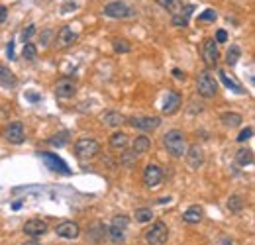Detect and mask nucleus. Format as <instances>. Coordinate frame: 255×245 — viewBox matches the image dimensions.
Returning <instances> with one entry per match:
<instances>
[{
    "label": "nucleus",
    "instance_id": "a211bd4d",
    "mask_svg": "<svg viewBox=\"0 0 255 245\" xmlns=\"http://www.w3.org/2000/svg\"><path fill=\"white\" fill-rule=\"evenodd\" d=\"M183 220H185L187 224H198V222L202 220V208L198 204L189 206V208L185 210V214H183Z\"/></svg>",
    "mask_w": 255,
    "mask_h": 245
},
{
    "label": "nucleus",
    "instance_id": "39448f33",
    "mask_svg": "<svg viewBox=\"0 0 255 245\" xmlns=\"http://www.w3.org/2000/svg\"><path fill=\"white\" fill-rule=\"evenodd\" d=\"M196 92L202 98H212L218 92V82L210 73H200V77L196 79Z\"/></svg>",
    "mask_w": 255,
    "mask_h": 245
},
{
    "label": "nucleus",
    "instance_id": "f704fd0d",
    "mask_svg": "<svg viewBox=\"0 0 255 245\" xmlns=\"http://www.w3.org/2000/svg\"><path fill=\"white\" fill-rule=\"evenodd\" d=\"M49 143H51V145H57V147L65 145V143H67V133H59L57 137H51V139H49Z\"/></svg>",
    "mask_w": 255,
    "mask_h": 245
},
{
    "label": "nucleus",
    "instance_id": "6ab92c4d",
    "mask_svg": "<svg viewBox=\"0 0 255 245\" xmlns=\"http://www.w3.org/2000/svg\"><path fill=\"white\" fill-rule=\"evenodd\" d=\"M0 86L2 88H14L16 86V75L6 65H0Z\"/></svg>",
    "mask_w": 255,
    "mask_h": 245
},
{
    "label": "nucleus",
    "instance_id": "58836bf2",
    "mask_svg": "<svg viewBox=\"0 0 255 245\" xmlns=\"http://www.w3.org/2000/svg\"><path fill=\"white\" fill-rule=\"evenodd\" d=\"M216 43H224V41H228V34H226V30H218L216 32Z\"/></svg>",
    "mask_w": 255,
    "mask_h": 245
},
{
    "label": "nucleus",
    "instance_id": "5701e85b",
    "mask_svg": "<svg viewBox=\"0 0 255 245\" xmlns=\"http://www.w3.org/2000/svg\"><path fill=\"white\" fill-rule=\"evenodd\" d=\"M192 10H194V6H187V8H185V14H183V12H181V14H175V16H173V26H177V28L189 26V16L192 14Z\"/></svg>",
    "mask_w": 255,
    "mask_h": 245
},
{
    "label": "nucleus",
    "instance_id": "72a5a7b5",
    "mask_svg": "<svg viewBox=\"0 0 255 245\" xmlns=\"http://www.w3.org/2000/svg\"><path fill=\"white\" fill-rule=\"evenodd\" d=\"M106 234H108L114 242H124V232H120V230H116V228H108Z\"/></svg>",
    "mask_w": 255,
    "mask_h": 245
},
{
    "label": "nucleus",
    "instance_id": "423d86ee",
    "mask_svg": "<svg viewBox=\"0 0 255 245\" xmlns=\"http://www.w3.org/2000/svg\"><path fill=\"white\" fill-rule=\"evenodd\" d=\"M2 135H4V139H6V141H10V143H14V145H20V143H24V139H26V131H24V125H22L20 122L8 123V125L2 129Z\"/></svg>",
    "mask_w": 255,
    "mask_h": 245
},
{
    "label": "nucleus",
    "instance_id": "c03bdc74",
    "mask_svg": "<svg viewBox=\"0 0 255 245\" xmlns=\"http://www.w3.org/2000/svg\"><path fill=\"white\" fill-rule=\"evenodd\" d=\"M75 8H77L75 4H65V6H63V12H71V10H75Z\"/></svg>",
    "mask_w": 255,
    "mask_h": 245
},
{
    "label": "nucleus",
    "instance_id": "f03ea898",
    "mask_svg": "<svg viewBox=\"0 0 255 245\" xmlns=\"http://www.w3.org/2000/svg\"><path fill=\"white\" fill-rule=\"evenodd\" d=\"M102 14L108 16V18L124 20V18H133V16H135V10H133L129 4H126L124 0H112V2L104 4Z\"/></svg>",
    "mask_w": 255,
    "mask_h": 245
},
{
    "label": "nucleus",
    "instance_id": "7ed1b4c3",
    "mask_svg": "<svg viewBox=\"0 0 255 245\" xmlns=\"http://www.w3.org/2000/svg\"><path fill=\"white\" fill-rule=\"evenodd\" d=\"M100 151V143L92 137H83L75 143V155L81 159V161H88L92 157H96Z\"/></svg>",
    "mask_w": 255,
    "mask_h": 245
},
{
    "label": "nucleus",
    "instance_id": "bb28decb",
    "mask_svg": "<svg viewBox=\"0 0 255 245\" xmlns=\"http://www.w3.org/2000/svg\"><path fill=\"white\" fill-rule=\"evenodd\" d=\"M133 216H135V222H139V224H147V222L153 220L151 208H137V210L133 212Z\"/></svg>",
    "mask_w": 255,
    "mask_h": 245
},
{
    "label": "nucleus",
    "instance_id": "de8ad7c7",
    "mask_svg": "<svg viewBox=\"0 0 255 245\" xmlns=\"http://www.w3.org/2000/svg\"><path fill=\"white\" fill-rule=\"evenodd\" d=\"M222 245H234V242H232V240H224V242H222Z\"/></svg>",
    "mask_w": 255,
    "mask_h": 245
},
{
    "label": "nucleus",
    "instance_id": "f3484780",
    "mask_svg": "<svg viewBox=\"0 0 255 245\" xmlns=\"http://www.w3.org/2000/svg\"><path fill=\"white\" fill-rule=\"evenodd\" d=\"M151 149V139L147 137V135H137L135 139H133V143H131V151L135 153V155H143V153H147Z\"/></svg>",
    "mask_w": 255,
    "mask_h": 245
},
{
    "label": "nucleus",
    "instance_id": "dca6fc26",
    "mask_svg": "<svg viewBox=\"0 0 255 245\" xmlns=\"http://www.w3.org/2000/svg\"><path fill=\"white\" fill-rule=\"evenodd\" d=\"M43 159H45V163L49 169H53V171H59V173H63V175H69V169H67V165L65 161H61L55 153H43Z\"/></svg>",
    "mask_w": 255,
    "mask_h": 245
},
{
    "label": "nucleus",
    "instance_id": "ddd939ff",
    "mask_svg": "<svg viewBox=\"0 0 255 245\" xmlns=\"http://www.w3.org/2000/svg\"><path fill=\"white\" fill-rule=\"evenodd\" d=\"M75 41H77V34H75L69 26H63V28L57 32V36H55V47L65 49V47H71Z\"/></svg>",
    "mask_w": 255,
    "mask_h": 245
},
{
    "label": "nucleus",
    "instance_id": "20e7f679",
    "mask_svg": "<svg viewBox=\"0 0 255 245\" xmlns=\"http://www.w3.org/2000/svg\"><path fill=\"white\" fill-rule=\"evenodd\" d=\"M169 240V228L165 222H153L149 230H145L147 245H163Z\"/></svg>",
    "mask_w": 255,
    "mask_h": 245
},
{
    "label": "nucleus",
    "instance_id": "412c9836",
    "mask_svg": "<svg viewBox=\"0 0 255 245\" xmlns=\"http://www.w3.org/2000/svg\"><path fill=\"white\" fill-rule=\"evenodd\" d=\"M110 147L112 149H120V151H124L128 147V135L124 131H114L112 135H110Z\"/></svg>",
    "mask_w": 255,
    "mask_h": 245
},
{
    "label": "nucleus",
    "instance_id": "7c9ffc66",
    "mask_svg": "<svg viewBox=\"0 0 255 245\" xmlns=\"http://www.w3.org/2000/svg\"><path fill=\"white\" fill-rule=\"evenodd\" d=\"M220 81L224 82V84H226L228 88H232V90H236L238 94H244V90H242V88H240V86H238V84H236V82H234V81H230V79L226 77V73H222V71H220Z\"/></svg>",
    "mask_w": 255,
    "mask_h": 245
},
{
    "label": "nucleus",
    "instance_id": "2f4dec72",
    "mask_svg": "<svg viewBox=\"0 0 255 245\" xmlns=\"http://www.w3.org/2000/svg\"><path fill=\"white\" fill-rule=\"evenodd\" d=\"M218 18V14H216V10L212 8H208V10H204L200 16H198V22H214Z\"/></svg>",
    "mask_w": 255,
    "mask_h": 245
},
{
    "label": "nucleus",
    "instance_id": "f257e3e1",
    "mask_svg": "<svg viewBox=\"0 0 255 245\" xmlns=\"http://www.w3.org/2000/svg\"><path fill=\"white\" fill-rule=\"evenodd\" d=\"M163 145L167 149V153L173 157H185L187 153V135L183 129H169L163 135Z\"/></svg>",
    "mask_w": 255,
    "mask_h": 245
},
{
    "label": "nucleus",
    "instance_id": "4be33fe9",
    "mask_svg": "<svg viewBox=\"0 0 255 245\" xmlns=\"http://www.w3.org/2000/svg\"><path fill=\"white\" fill-rule=\"evenodd\" d=\"M220 120H222V123L226 127H238V125H242V122H244V116L238 114V112H226V114L220 116Z\"/></svg>",
    "mask_w": 255,
    "mask_h": 245
},
{
    "label": "nucleus",
    "instance_id": "4c0bfd02",
    "mask_svg": "<svg viewBox=\"0 0 255 245\" xmlns=\"http://www.w3.org/2000/svg\"><path fill=\"white\" fill-rule=\"evenodd\" d=\"M157 4L163 6V8H167V10H173L179 4V0H157Z\"/></svg>",
    "mask_w": 255,
    "mask_h": 245
},
{
    "label": "nucleus",
    "instance_id": "f8f14e48",
    "mask_svg": "<svg viewBox=\"0 0 255 245\" xmlns=\"http://www.w3.org/2000/svg\"><path fill=\"white\" fill-rule=\"evenodd\" d=\"M161 120L157 116H145V118H129V125L141 131H153L159 127Z\"/></svg>",
    "mask_w": 255,
    "mask_h": 245
},
{
    "label": "nucleus",
    "instance_id": "ea45409f",
    "mask_svg": "<svg viewBox=\"0 0 255 245\" xmlns=\"http://www.w3.org/2000/svg\"><path fill=\"white\" fill-rule=\"evenodd\" d=\"M49 38H51V30H43L42 32V45H47V43H49Z\"/></svg>",
    "mask_w": 255,
    "mask_h": 245
},
{
    "label": "nucleus",
    "instance_id": "473e14b6",
    "mask_svg": "<svg viewBox=\"0 0 255 245\" xmlns=\"http://www.w3.org/2000/svg\"><path fill=\"white\" fill-rule=\"evenodd\" d=\"M112 45H114V51H118V53H128L129 51V45L124 40H114Z\"/></svg>",
    "mask_w": 255,
    "mask_h": 245
},
{
    "label": "nucleus",
    "instance_id": "9b49d317",
    "mask_svg": "<svg viewBox=\"0 0 255 245\" xmlns=\"http://www.w3.org/2000/svg\"><path fill=\"white\" fill-rule=\"evenodd\" d=\"M185 159L191 169H200L204 165V151L200 145H191L187 147V153H185Z\"/></svg>",
    "mask_w": 255,
    "mask_h": 245
},
{
    "label": "nucleus",
    "instance_id": "c85d7f7f",
    "mask_svg": "<svg viewBox=\"0 0 255 245\" xmlns=\"http://www.w3.org/2000/svg\"><path fill=\"white\" fill-rule=\"evenodd\" d=\"M128 226H129V218L120 214V216H114V218H112V226H110V228H116V230L124 232V230H128Z\"/></svg>",
    "mask_w": 255,
    "mask_h": 245
},
{
    "label": "nucleus",
    "instance_id": "cd10ccee",
    "mask_svg": "<svg viewBox=\"0 0 255 245\" xmlns=\"http://www.w3.org/2000/svg\"><path fill=\"white\" fill-rule=\"evenodd\" d=\"M120 163H122V167H126V169H131V167H135V163H137V155L133 151H122Z\"/></svg>",
    "mask_w": 255,
    "mask_h": 245
},
{
    "label": "nucleus",
    "instance_id": "393cba45",
    "mask_svg": "<svg viewBox=\"0 0 255 245\" xmlns=\"http://www.w3.org/2000/svg\"><path fill=\"white\" fill-rule=\"evenodd\" d=\"M240 57H242V49H240L238 45H230V49L226 51V63H228L230 67H234V65L240 61Z\"/></svg>",
    "mask_w": 255,
    "mask_h": 245
},
{
    "label": "nucleus",
    "instance_id": "c9c22d12",
    "mask_svg": "<svg viewBox=\"0 0 255 245\" xmlns=\"http://www.w3.org/2000/svg\"><path fill=\"white\" fill-rule=\"evenodd\" d=\"M252 135H254V129H252V127H246V129L240 131V135H238L236 139H238V141H246V139H250Z\"/></svg>",
    "mask_w": 255,
    "mask_h": 245
},
{
    "label": "nucleus",
    "instance_id": "9d476101",
    "mask_svg": "<svg viewBox=\"0 0 255 245\" xmlns=\"http://www.w3.org/2000/svg\"><path fill=\"white\" fill-rule=\"evenodd\" d=\"M55 234L63 240H77L79 234H81V228L77 222H61L57 228H55Z\"/></svg>",
    "mask_w": 255,
    "mask_h": 245
},
{
    "label": "nucleus",
    "instance_id": "6e6552de",
    "mask_svg": "<svg viewBox=\"0 0 255 245\" xmlns=\"http://www.w3.org/2000/svg\"><path fill=\"white\" fill-rule=\"evenodd\" d=\"M218 59H220V53H218V45L212 38L204 40V45H202V61L206 67H216L218 65Z\"/></svg>",
    "mask_w": 255,
    "mask_h": 245
},
{
    "label": "nucleus",
    "instance_id": "37998d69",
    "mask_svg": "<svg viewBox=\"0 0 255 245\" xmlns=\"http://www.w3.org/2000/svg\"><path fill=\"white\" fill-rule=\"evenodd\" d=\"M173 77H175V79H185V73H183L181 69H173Z\"/></svg>",
    "mask_w": 255,
    "mask_h": 245
},
{
    "label": "nucleus",
    "instance_id": "e433bc0d",
    "mask_svg": "<svg viewBox=\"0 0 255 245\" xmlns=\"http://www.w3.org/2000/svg\"><path fill=\"white\" fill-rule=\"evenodd\" d=\"M36 34V26H28L24 32H22V40L24 41H30V38Z\"/></svg>",
    "mask_w": 255,
    "mask_h": 245
},
{
    "label": "nucleus",
    "instance_id": "a878e982",
    "mask_svg": "<svg viewBox=\"0 0 255 245\" xmlns=\"http://www.w3.org/2000/svg\"><path fill=\"white\" fill-rule=\"evenodd\" d=\"M228 210H230L232 214H240V212L244 210V198H242L240 194H232V196L228 198Z\"/></svg>",
    "mask_w": 255,
    "mask_h": 245
},
{
    "label": "nucleus",
    "instance_id": "79ce46f5",
    "mask_svg": "<svg viewBox=\"0 0 255 245\" xmlns=\"http://www.w3.org/2000/svg\"><path fill=\"white\" fill-rule=\"evenodd\" d=\"M6 16H8V10H6V6H0V24L6 20Z\"/></svg>",
    "mask_w": 255,
    "mask_h": 245
},
{
    "label": "nucleus",
    "instance_id": "0eeeda50",
    "mask_svg": "<svg viewBox=\"0 0 255 245\" xmlns=\"http://www.w3.org/2000/svg\"><path fill=\"white\" fill-rule=\"evenodd\" d=\"M161 181H163V171H161V167L155 163L147 165L145 171H143V183H145V186H147V188H155V186L161 184Z\"/></svg>",
    "mask_w": 255,
    "mask_h": 245
},
{
    "label": "nucleus",
    "instance_id": "2eb2a0df",
    "mask_svg": "<svg viewBox=\"0 0 255 245\" xmlns=\"http://www.w3.org/2000/svg\"><path fill=\"white\" fill-rule=\"evenodd\" d=\"M100 122H102V125H106V127H118V125H122V123L126 122V118L120 112H116V110H108V112H104L100 116Z\"/></svg>",
    "mask_w": 255,
    "mask_h": 245
},
{
    "label": "nucleus",
    "instance_id": "4468645a",
    "mask_svg": "<svg viewBox=\"0 0 255 245\" xmlns=\"http://www.w3.org/2000/svg\"><path fill=\"white\" fill-rule=\"evenodd\" d=\"M22 232H24L26 236H30V238L36 240V238H40V236H43V234L47 232V224H45L43 220H30V222L24 224Z\"/></svg>",
    "mask_w": 255,
    "mask_h": 245
},
{
    "label": "nucleus",
    "instance_id": "49530a36",
    "mask_svg": "<svg viewBox=\"0 0 255 245\" xmlns=\"http://www.w3.org/2000/svg\"><path fill=\"white\" fill-rule=\"evenodd\" d=\"M24 245H40V242L38 240H32V242H26Z\"/></svg>",
    "mask_w": 255,
    "mask_h": 245
},
{
    "label": "nucleus",
    "instance_id": "a18cd8bd",
    "mask_svg": "<svg viewBox=\"0 0 255 245\" xmlns=\"http://www.w3.org/2000/svg\"><path fill=\"white\" fill-rule=\"evenodd\" d=\"M28 98H30V100H34V102H38V100H40V96H38V94H28Z\"/></svg>",
    "mask_w": 255,
    "mask_h": 245
},
{
    "label": "nucleus",
    "instance_id": "c756f323",
    "mask_svg": "<svg viewBox=\"0 0 255 245\" xmlns=\"http://www.w3.org/2000/svg\"><path fill=\"white\" fill-rule=\"evenodd\" d=\"M22 57L28 59V61H34V59L38 57V47H36L34 43H26L24 49H22Z\"/></svg>",
    "mask_w": 255,
    "mask_h": 245
},
{
    "label": "nucleus",
    "instance_id": "b1692460",
    "mask_svg": "<svg viewBox=\"0 0 255 245\" xmlns=\"http://www.w3.org/2000/svg\"><path fill=\"white\" fill-rule=\"evenodd\" d=\"M236 163L242 165V167L252 165V163H254V151H252V149H248V147L240 149V151L236 153Z\"/></svg>",
    "mask_w": 255,
    "mask_h": 245
},
{
    "label": "nucleus",
    "instance_id": "1a4fd4ad",
    "mask_svg": "<svg viewBox=\"0 0 255 245\" xmlns=\"http://www.w3.org/2000/svg\"><path fill=\"white\" fill-rule=\"evenodd\" d=\"M77 94V81L73 79H59L55 82V96L57 98H71Z\"/></svg>",
    "mask_w": 255,
    "mask_h": 245
},
{
    "label": "nucleus",
    "instance_id": "a19ab883",
    "mask_svg": "<svg viewBox=\"0 0 255 245\" xmlns=\"http://www.w3.org/2000/svg\"><path fill=\"white\" fill-rule=\"evenodd\" d=\"M6 53H8V57H10V59H14V41H10V43H8Z\"/></svg>",
    "mask_w": 255,
    "mask_h": 245
},
{
    "label": "nucleus",
    "instance_id": "aec40b11",
    "mask_svg": "<svg viewBox=\"0 0 255 245\" xmlns=\"http://www.w3.org/2000/svg\"><path fill=\"white\" fill-rule=\"evenodd\" d=\"M181 96L177 92H167V98H165V104H163V114H173L179 110L181 106Z\"/></svg>",
    "mask_w": 255,
    "mask_h": 245
}]
</instances>
